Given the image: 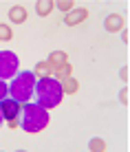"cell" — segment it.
<instances>
[{"mask_svg": "<svg viewBox=\"0 0 130 152\" xmlns=\"http://www.w3.org/2000/svg\"><path fill=\"white\" fill-rule=\"evenodd\" d=\"M33 95L42 108L46 110H51V108H58L62 104V97H64V93H62V84L60 80H55L53 75L49 77H38V82H35V91Z\"/></svg>", "mask_w": 130, "mask_h": 152, "instance_id": "6da1fadb", "label": "cell"}, {"mask_svg": "<svg viewBox=\"0 0 130 152\" xmlns=\"http://www.w3.org/2000/svg\"><path fill=\"white\" fill-rule=\"evenodd\" d=\"M51 117H49V110L42 108L40 104H33V102H27L22 104L20 108V128L29 134H38L49 126Z\"/></svg>", "mask_w": 130, "mask_h": 152, "instance_id": "7a4b0ae2", "label": "cell"}, {"mask_svg": "<svg viewBox=\"0 0 130 152\" xmlns=\"http://www.w3.org/2000/svg\"><path fill=\"white\" fill-rule=\"evenodd\" d=\"M35 82H38V77H35L33 71H18L11 77V84L7 86L9 97H13L15 102H20V104L31 102L33 91H35Z\"/></svg>", "mask_w": 130, "mask_h": 152, "instance_id": "3957f363", "label": "cell"}, {"mask_svg": "<svg viewBox=\"0 0 130 152\" xmlns=\"http://www.w3.org/2000/svg\"><path fill=\"white\" fill-rule=\"evenodd\" d=\"M20 71V60L13 51H0V80H11Z\"/></svg>", "mask_w": 130, "mask_h": 152, "instance_id": "277c9868", "label": "cell"}, {"mask_svg": "<svg viewBox=\"0 0 130 152\" xmlns=\"http://www.w3.org/2000/svg\"><path fill=\"white\" fill-rule=\"evenodd\" d=\"M20 108H22V104L20 102H15L13 97H4V99H0V113H2V117H4V121L7 119H11V117H18L20 115Z\"/></svg>", "mask_w": 130, "mask_h": 152, "instance_id": "5b68a950", "label": "cell"}, {"mask_svg": "<svg viewBox=\"0 0 130 152\" xmlns=\"http://www.w3.org/2000/svg\"><path fill=\"white\" fill-rule=\"evenodd\" d=\"M86 18H88V9L73 7L71 11H66V15H64V24L66 27H75V24H82Z\"/></svg>", "mask_w": 130, "mask_h": 152, "instance_id": "8992f818", "label": "cell"}, {"mask_svg": "<svg viewBox=\"0 0 130 152\" xmlns=\"http://www.w3.org/2000/svg\"><path fill=\"white\" fill-rule=\"evenodd\" d=\"M123 15L121 13H110L106 20H104V29L108 31V33H117V31H121L123 29Z\"/></svg>", "mask_w": 130, "mask_h": 152, "instance_id": "52a82bcc", "label": "cell"}, {"mask_svg": "<svg viewBox=\"0 0 130 152\" xmlns=\"http://www.w3.org/2000/svg\"><path fill=\"white\" fill-rule=\"evenodd\" d=\"M60 84H62V93L64 95H75L77 93V88H80V82L75 80V77H64V80H60Z\"/></svg>", "mask_w": 130, "mask_h": 152, "instance_id": "ba28073f", "label": "cell"}, {"mask_svg": "<svg viewBox=\"0 0 130 152\" xmlns=\"http://www.w3.org/2000/svg\"><path fill=\"white\" fill-rule=\"evenodd\" d=\"M53 9H55L53 0H38V2H35V13H38L40 18H46Z\"/></svg>", "mask_w": 130, "mask_h": 152, "instance_id": "9c48e42d", "label": "cell"}, {"mask_svg": "<svg viewBox=\"0 0 130 152\" xmlns=\"http://www.w3.org/2000/svg\"><path fill=\"white\" fill-rule=\"evenodd\" d=\"M9 18H11L13 24H22L24 20H27V9L20 7V4H15V7L9 9Z\"/></svg>", "mask_w": 130, "mask_h": 152, "instance_id": "30bf717a", "label": "cell"}, {"mask_svg": "<svg viewBox=\"0 0 130 152\" xmlns=\"http://www.w3.org/2000/svg\"><path fill=\"white\" fill-rule=\"evenodd\" d=\"M33 73H35V77H49V75H53V66L46 60H42V62H38V64L33 66Z\"/></svg>", "mask_w": 130, "mask_h": 152, "instance_id": "8fae6325", "label": "cell"}, {"mask_svg": "<svg viewBox=\"0 0 130 152\" xmlns=\"http://www.w3.org/2000/svg\"><path fill=\"white\" fill-rule=\"evenodd\" d=\"M71 73H73L71 62H64V64H60V66L53 69V77H55V80H64V77H69Z\"/></svg>", "mask_w": 130, "mask_h": 152, "instance_id": "7c38bea8", "label": "cell"}, {"mask_svg": "<svg viewBox=\"0 0 130 152\" xmlns=\"http://www.w3.org/2000/svg\"><path fill=\"white\" fill-rule=\"evenodd\" d=\"M46 62H49V64L55 69V66H60V64H64V62H69V55H66L64 51H53V53L49 55V60H46Z\"/></svg>", "mask_w": 130, "mask_h": 152, "instance_id": "4fadbf2b", "label": "cell"}, {"mask_svg": "<svg viewBox=\"0 0 130 152\" xmlns=\"http://www.w3.org/2000/svg\"><path fill=\"white\" fill-rule=\"evenodd\" d=\"M11 38H13V29L9 24L0 22V42H11Z\"/></svg>", "mask_w": 130, "mask_h": 152, "instance_id": "5bb4252c", "label": "cell"}, {"mask_svg": "<svg viewBox=\"0 0 130 152\" xmlns=\"http://www.w3.org/2000/svg\"><path fill=\"white\" fill-rule=\"evenodd\" d=\"M88 150H91V152H104V150H106V141L99 139V137L91 139V143H88Z\"/></svg>", "mask_w": 130, "mask_h": 152, "instance_id": "9a60e30c", "label": "cell"}, {"mask_svg": "<svg viewBox=\"0 0 130 152\" xmlns=\"http://www.w3.org/2000/svg\"><path fill=\"white\" fill-rule=\"evenodd\" d=\"M55 7H58L62 13H66V11H71V9H73V0H58Z\"/></svg>", "mask_w": 130, "mask_h": 152, "instance_id": "2e32d148", "label": "cell"}, {"mask_svg": "<svg viewBox=\"0 0 130 152\" xmlns=\"http://www.w3.org/2000/svg\"><path fill=\"white\" fill-rule=\"evenodd\" d=\"M4 126H7V128H11V130L20 128V115H18V117H11V119H7V121H4Z\"/></svg>", "mask_w": 130, "mask_h": 152, "instance_id": "e0dca14e", "label": "cell"}, {"mask_svg": "<svg viewBox=\"0 0 130 152\" xmlns=\"http://www.w3.org/2000/svg\"><path fill=\"white\" fill-rule=\"evenodd\" d=\"M9 95V91H7V84H4V80H0V99H4Z\"/></svg>", "mask_w": 130, "mask_h": 152, "instance_id": "ac0fdd59", "label": "cell"}, {"mask_svg": "<svg viewBox=\"0 0 130 152\" xmlns=\"http://www.w3.org/2000/svg\"><path fill=\"white\" fill-rule=\"evenodd\" d=\"M121 104H128V88L121 91Z\"/></svg>", "mask_w": 130, "mask_h": 152, "instance_id": "d6986e66", "label": "cell"}, {"mask_svg": "<svg viewBox=\"0 0 130 152\" xmlns=\"http://www.w3.org/2000/svg\"><path fill=\"white\" fill-rule=\"evenodd\" d=\"M119 75H121V80H128V66H123V69H121V73H119Z\"/></svg>", "mask_w": 130, "mask_h": 152, "instance_id": "ffe728a7", "label": "cell"}, {"mask_svg": "<svg viewBox=\"0 0 130 152\" xmlns=\"http://www.w3.org/2000/svg\"><path fill=\"white\" fill-rule=\"evenodd\" d=\"M4 126V117H2V113H0V128Z\"/></svg>", "mask_w": 130, "mask_h": 152, "instance_id": "44dd1931", "label": "cell"}]
</instances>
